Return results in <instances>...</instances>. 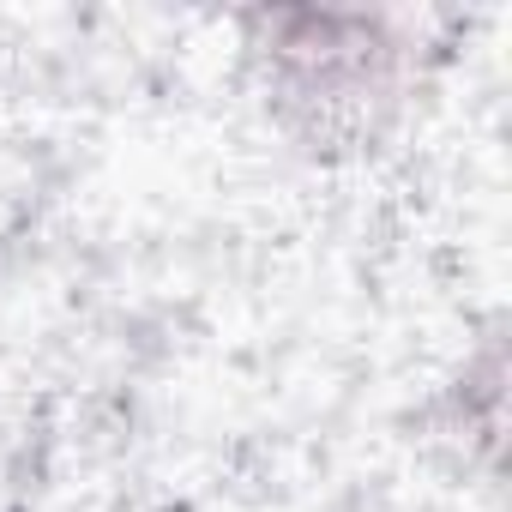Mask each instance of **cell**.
Instances as JSON below:
<instances>
[{
    "instance_id": "1",
    "label": "cell",
    "mask_w": 512,
    "mask_h": 512,
    "mask_svg": "<svg viewBox=\"0 0 512 512\" xmlns=\"http://www.w3.org/2000/svg\"><path fill=\"white\" fill-rule=\"evenodd\" d=\"M266 25V55L290 91L308 103H362L392 79L398 43L386 37L380 19L356 13H272Z\"/></svg>"
}]
</instances>
